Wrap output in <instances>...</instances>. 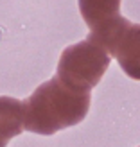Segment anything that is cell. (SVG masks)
I'll use <instances>...</instances> for the list:
<instances>
[{
	"instance_id": "1",
	"label": "cell",
	"mask_w": 140,
	"mask_h": 147,
	"mask_svg": "<svg viewBox=\"0 0 140 147\" xmlns=\"http://www.w3.org/2000/svg\"><path fill=\"white\" fill-rule=\"evenodd\" d=\"M92 93L76 90L56 76L32 92L24 106V129L36 135H54L85 120Z\"/></svg>"
},
{
	"instance_id": "2",
	"label": "cell",
	"mask_w": 140,
	"mask_h": 147,
	"mask_svg": "<svg viewBox=\"0 0 140 147\" xmlns=\"http://www.w3.org/2000/svg\"><path fill=\"white\" fill-rule=\"evenodd\" d=\"M112 57L104 49L92 41H79L61 52L56 77L76 90L92 92L101 83Z\"/></svg>"
},
{
	"instance_id": "3",
	"label": "cell",
	"mask_w": 140,
	"mask_h": 147,
	"mask_svg": "<svg viewBox=\"0 0 140 147\" xmlns=\"http://www.w3.org/2000/svg\"><path fill=\"white\" fill-rule=\"evenodd\" d=\"M99 47L119 61L128 77L140 81V24H131L122 16Z\"/></svg>"
},
{
	"instance_id": "4",
	"label": "cell",
	"mask_w": 140,
	"mask_h": 147,
	"mask_svg": "<svg viewBox=\"0 0 140 147\" xmlns=\"http://www.w3.org/2000/svg\"><path fill=\"white\" fill-rule=\"evenodd\" d=\"M79 11L88 25V41L99 43L120 22V0H77Z\"/></svg>"
},
{
	"instance_id": "5",
	"label": "cell",
	"mask_w": 140,
	"mask_h": 147,
	"mask_svg": "<svg viewBox=\"0 0 140 147\" xmlns=\"http://www.w3.org/2000/svg\"><path fill=\"white\" fill-rule=\"evenodd\" d=\"M24 131V106L13 97H0V147Z\"/></svg>"
}]
</instances>
